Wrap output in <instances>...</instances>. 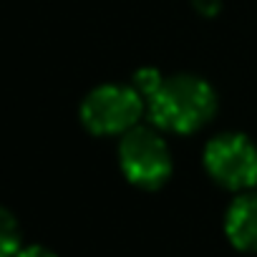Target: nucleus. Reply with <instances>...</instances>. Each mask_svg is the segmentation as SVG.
<instances>
[{"mask_svg":"<svg viewBox=\"0 0 257 257\" xmlns=\"http://www.w3.org/2000/svg\"><path fill=\"white\" fill-rule=\"evenodd\" d=\"M21 252V227L18 219L0 207V257H16Z\"/></svg>","mask_w":257,"mask_h":257,"instance_id":"nucleus-6","label":"nucleus"},{"mask_svg":"<svg viewBox=\"0 0 257 257\" xmlns=\"http://www.w3.org/2000/svg\"><path fill=\"white\" fill-rule=\"evenodd\" d=\"M204 167L222 187L249 189L257 184V147L242 134H222L207 144Z\"/></svg>","mask_w":257,"mask_h":257,"instance_id":"nucleus-4","label":"nucleus"},{"mask_svg":"<svg viewBox=\"0 0 257 257\" xmlns=\"http://www.w3.org/2000/svg\"><path fill=\"white\" fill-rule=\"evenodd\" d=\"M118 162L123 177L142 189H159L172 174V154L152 128L134 126L126 132L118 147Z\"/></svg>","mask_w":257,"mask_h":257,"instance_id":"nucleus-3","label":"nucleus"},{"mask_svg":"<svg viewBox=\"0 0 257 257\" xmlns=\"http://www.w3.org/2000/svg\"><path fill=\"white\" fill-rule=\"evenodd\" d=\"M194 6L199 8V13L204 16H214L219 11V0H194Z\"/></svg>","mask_w":257,"mask_h":257,"instance_id":"nucleus-8","label":"nucleus"},{"mask_svg":"<svg viewBox=\"0 0 257 257\" xmlns=\"http://www.w3.org/2000/svg\"><path fill=\"white\" fill-rule=\"evenodd\" d=\"M16 257H56L48 247H41V244H31V247H21V252Z\"/></svg>","mask_w":257,"mask_h":257,"instance_id":"nucleus-7","label":"nucleus"},{"mask_svg":"<svg viewBox=\"0 0 257 257\" xmlns=\"http://www.w3.org/2000/svg\"><path fill=\"white\" fill-rule=\"evenodd\" d=\"M149 98V116L159 128L174 134H192L204 126L217 108L212 86L197 76L162 78Z\"/></svg>","mask_w":257,"mask_h":257,"instance_id":"nucleus-1","label":"nucleus"},{"mask_svg":"<svg viewBox=\"0 0 257 257\" xmlns=\"http://www.w3.org/2000/svg\"><path fill=\"white\" fill-rule=\"evenodd\" d=\"M224 232L239 252H257V194H242L229 204Z\"/></svg>","mask_w":257,"mask_h":257,"instance_id":"nucleus-5","label":"nucleus"},{"mask_svg":"<svg viewBox=\"0 0 257 257\" xmlns=\"http://www.w3.org/2000/svg\"><path fill=\"white\" fill-rule=\"evenodd\" d=\"M142 93L132 86L106 83L93 88L81 106V121L91 134L111 137L132 132L142 116Z\"/></svg>","mask_w":257,"mask_h":257,"instance_id":"nucleus-2","label":"nucleus"}]
</instances>
